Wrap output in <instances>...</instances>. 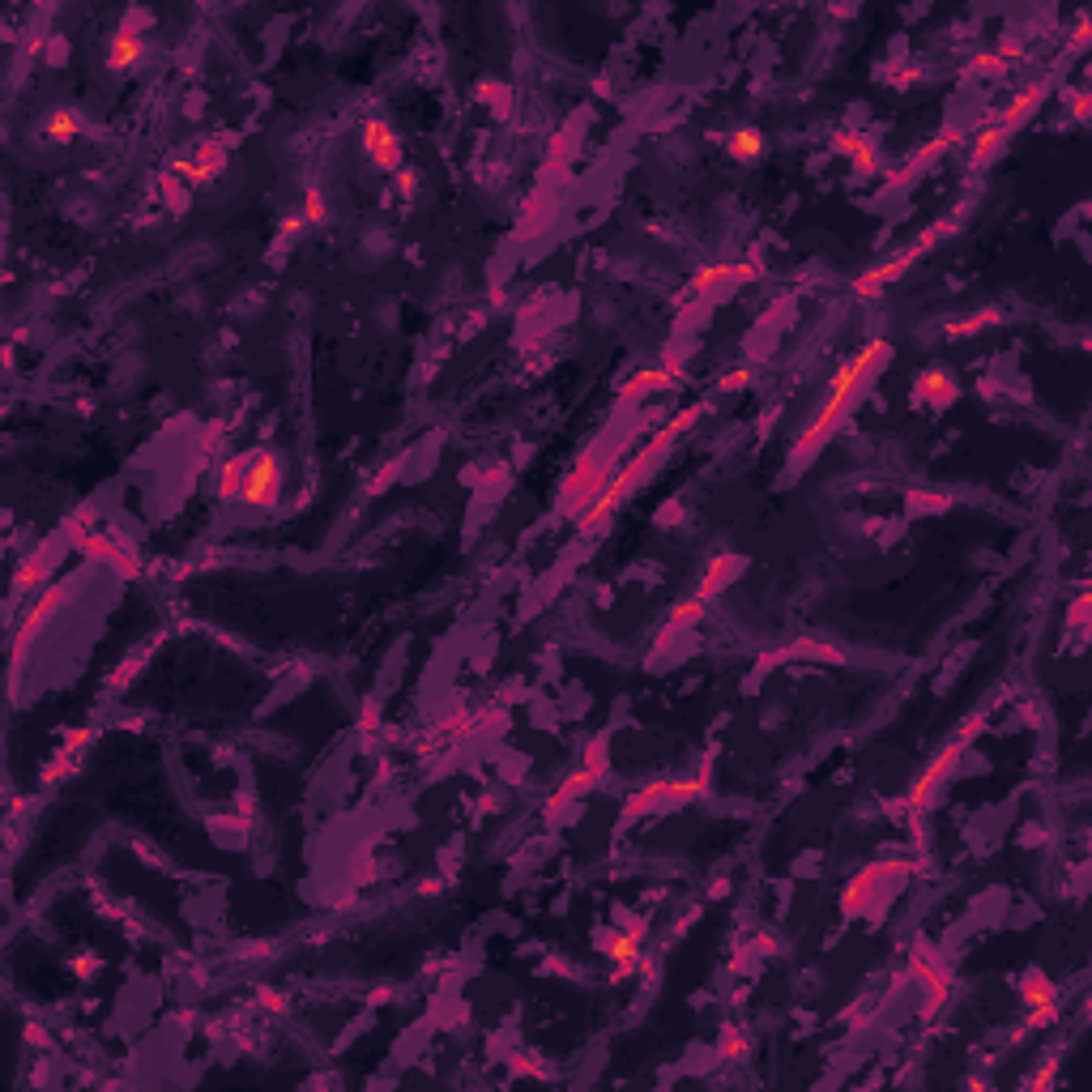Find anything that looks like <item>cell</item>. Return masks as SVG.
Wrapping results in <instances>:
<instances>
[{"label": "cell", "mask_w": 1092, "mask_h": 1092, "mask_svg": "<svg viewBox=\"0 0 1092 1092\" xmlns=\"http://www.w3.org/2000/svg\"><path fill=\"white\" fill-rule=\"evenodd\" d=\"M884 355H892V346H888L884 337H870L854 359H845V363H841V371H836V376L828 380V389H824V405H820V414H815V423L807 427V436H802V444H811V440L820 436V432H828V427L836 423V414L845 410L849 393L858 389V380H863L866 371L875 368V363L884 359Z\"/></svg>", "instance_id": "1"}, {"label": "cell", "mask_w": 1092, "mask_h": 1092, "mask_svg": "<svg viewBox=\"0 0 1092 1092\" xmlns=\"http://www.w3.org/2000/svg\"><path fill=\"white\" fill-rule=\"evenodd\" d=\"M278 487H282V461L261 448L244 461H230L223 495L227 500H244V504H257V509H269L278 500Z\"/></svg>", "instance_id": "2"}, {"label": "cell", "mask_w": 1092, "mask_h": 1092, "mask_svg": "<svg viewBox=\"0 0 1092 1092\" xmlns=\"http://www.w3.org/2000/svg\"><path fill=\"white\" fill-rule=\"evenodd\" d=\"M363 150L376 162V171H397V162H402V137L384 120H368L363 124Z\"/></svg>", "instance_id": "3"}, {"label": "cell", "mask_w": 1092, "mask_h": 1092, "mask_svg": "<svg viewBox=\"0 0 1092 1092\" xmlns=\"http://www.w3.org/2000/svg\"><path fill=\"white\" fill-rule=\"evenodd\" d=\"M141 56H146V43H141V35H132V30H120V35L107 39V69L112 73H132L141 64Z\"/></svg>", "instance_id": "4"}, {"label": "cell", "mask_w": 1092, "mask_h": 1092, "mask_svg": "<svg viewBox=\"0 0 1092 1092\" xmlns=\"http://www.w3.org/2000/svg\"><path fill=\"white\" fill-rule=\"evenodd\" d=\"M952 393H956V380L947 376L943 368H931V371H926V376L918 380V397H922V402H931V405L947 402Z\"/></svg>", "instance_id": "5"}, {"label": "cell", "mask_w": 1092, "mask_h": 1092, "mask_svg": "<svg viewBox=\"0 0 1092 1092\" xmlns=\"http://www.w3.org/2000/svg\"><path fill=\"white\" fill-rule=\"evenodd\" d=\"M730 154H734L738 162H752V159H759V154H764V137H759L756 128L734 132V137H730Z\"/></svg>", "instance_id": "6"}, {"label": "cell", "mask_w": 1092, "mask_h": 1092, "mask_svg": "<svg viewBox=\"0 0 1092 1092\" xmlns=\"http://www.w3.org/2000/svg\"><path fill=\"white\" fill-rule=\"evenodd\" d=\"M43 137H52V141H73V137H77V116L52 112V120L43 124Z\"/></svg>", "instance_id": "7"}, {"label": "cell", "mask_w": 1092, "mask_h": 1092, "mask_svg": "<svg viewBox=\"0 0 1092 1092\" xmlns=\"http://www.w3.org/2000/svg\"><path fill=\"white\" fill-rule=\"evenodd\" d=\"M611 956H615L619 965H632V961H636V939H632V934H623V939L611 947Z\"/></svg>", "instance_id": "8"}]
</instances>
